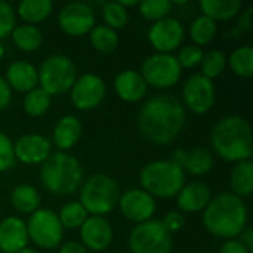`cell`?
<instances>
[{"label": "cell", "mask_w": 253, "mask_h": 253, "mask_svg": "<svg viewBox=\"0 0 253 253\" xmlns=\"http://www.w3.org/2000/svg\"><path fill=\"white\" fill-rule=\"evenodd\" d=\"M185 107L169 93L147 99L138 114L141 135L154 145H166L176 139L185 126Z\"/></svg>", "instance_id": "obj_1"}, {"label": "cell", "mask_w": 253, "mask_h": 253, "mask_svg": "<svg viewBox=\"0 0 253 253\" xmlns=\"http://www.w3.org/2000/svg\"><path fill=\"white\" fill-rule=\"evenodd\" d=\"M203 224L212 236L234 240L246 230L248 208L233 193H221L203 211Z\"/></svg>", "instance_id": "obj_2"}, {"label": "cell", "mask_w": 253, "mask_h": 253, "mask_svg": "<svg viewBox=\"0 0 253 253\" xmlns=\"http://www.w3.org/2000/svg\"><path fill=\"white\" fill-rule=\"evenodd\" d=\"M211 142L215 153L227 162L239 163L252 157V129L249 122L240 116L221 119L212 130Z\"/></svg>", "instance_id": "obj_3"}, {"label": "cell", "mask_w": 253, "mask_h": 253, "mask_svg": "<svg viewBox=\"0 0 253 253\" xmlns=\"http://www.w3.org/2000/svg\"><path fill=\"white\" fill-rule=\"evenodd\" d=\"M40 181L49 193L55 196H70L80 188L83 169L74 156L62 151L50 153L42 163Z\"/></svg>", "instance_id": "obj_4"}, {"label": "cell", "mask_w": 253, "mask_h": 253, "mask_svg": "<svg viewBox=\"0 0 253 253\" xmlns=\"http://www.w3.org/2000/svg\"><path fill=\"white\" fill-rule=\"evenodd\" d=\"M139 181L150 196L170 199L178 196L185 185V172L172 160H156L142 168Z\"/></svg>", "instance_id": "obj_5"}, {"label": "cell", "mask_w": 253, "mask_h": 253, "mask_svg": "<svg viewBox=\"0 0 253 253\" xmlns=\"http://www.w3.org/2000/svg\"><path fill=\"white\" fill-rule=\"evenodd\" d=\"M120 197L117 182L104 173H95L80 188V203L92 216H104L110 213Z\"/></svg>", "instance_id": "obj_6"}, {"label": "cell", "mask_w": 253, "mask_h": 253, "mask_svg": "<svg viewBox=\"0 0 253 253\" xmlns=\"http://www.w3.org/2000/svg\"><path fill=\"white\" fill-rule=\"evenodd\" d=\"M39 83L40 87L50 96L68 92L77 80V68L67 55H52L40 65Z\"/></svg>", "instance_id": "obj_7"}, {"label": "cell", "mask_w": 253, "mask_h": 253, "mask_svg": "<svg viewBox=\"0 0 253 253\" xmlns=\"http://www.w3.org/2000/svg\"><path fill=\"white\" fill-rule=\"evenodd\" d=\"M172 246V236L160 221L154 219L135 225L129 236L132 253H170Z\"/></svg>", "instance_id": "obj_8"}, {"label": "cell", "mask_w": 253, "mask_h": 253, "mask_svg": "<svg viewBox=\"0 0 253 253\" xmlns=\"http://www.w3.org/2000/svg\"><path fill=\"white\" fill-rule=\"evenodd\" d=\"M181 73L182 68L176 56L170 53H154L148 56L141 67V76L145 83L157 89L175 86L181 79Z\"/></svg>", "instance_id": "obj_9"}, {"label": "cell", "mask_w": 253, "mask_h": 253, "mask_svg": "<svg viewBox=\"0 0 253 253\" xmlns=\"http://www.w3.org/2000/svg\"><path fill=\"white\" fill-rule=\"evenodd\" d=\"M27 225L28 239L42 249H55L62 242V225L58 215L49 209H37L30 215Z\"/></svg>", "instance_id": "obj_10"}, {"label": "cell", "mask_w": 253, "mask_h": 253, "mask_svg": "<svg viewBox=\"0 0 253 253\" xmlns=\"http://www.w3.org/2000/svg\"><path fill=\"white\" fill-rule=\"evenodd\" d=\"M215 98H216L215 84L203 74H193L184 83L182 87L184 105L194 114L208 113L213 107Z\"/></svg>", "instance_id": "obj_11"}, {"label": "cell", "mask_w": 253, "mask_h": 253, "mask_svg": "<svg viewBox=\"0 0 253 253\" xmlns=\"http://www.w3.org/2000/svg\"><path fill=\"white\" fill-rule=\"evenodd\" d=\"M58 24L65 34L80 37L95 27V12L87 3H68L59 10Z\"/></svg>", "instance_id": "obj_12"}, {"label": "cell", "mask_w": 253, "mask_h": 253, "mask_svg": "<svg viewBox=\"0 0 253 253\" xmlns=\"http://www.w3.org/2000/svg\"><path fill=\"white\" fill-rule=\"evenodd\" d=\"M70 90H71V102L77 110L82 111L96 108L104 101L107 93L104 80L92 73L79 77Z\"/></svg>", "instance_id": "obj_13"}, {"label": "cell", "mask_w": 253, "mask_h": 253, "mask_svg": "<svg viewBox=\"0 0 253 253\" xmlns=\"http://www.w3.org/2000/svg\"><path fill=\"white\" fill-rule=\"evenodd\" d=\"M120 212L132 222L142 224L153 218L156 212V199L142 188H130L125 191L117 202Z\"/></svg>", "instance_id": "obj_14"}, {"label": "cell", "mask_w": 253, "mask_h": 253, "mask_svg": "<svg viewBox=\"0 0 253 253\" xmlns=\"http://www.w3.org/2000/svg\"><path fill=\"white\" fill-rule=\"evenodd\" d=\"M148 40L157 53H170L182 44L184 27L176 18L166 16L150 27Z\"/></svg>", "instance_id": "obj_15"}, {"label": "cell", "mask_w": 253, "mask_h": 253, "mask_svg": "<svg viewBox=\"0 0 253 253\" xmlns=\"http://www.w3.org/2000/svg\"><path fill=\"white\" fill-rule=\"evenodd\" d=\"M50 141L39 133H28L21 136L13 144L15 159L25 165H40L50 156Z\"/></svg>", "instance_id": "obj_16"}, {"label": "cell", "mask_w": 253, "mask_h": 253, "mask_svg": "<svg viewBox=\"0 0 253 253\" xmlns=\"http://www.w3.org/2000/svg\"><path fill=\"white\" fill-rule=\"evenodd\" d=\"M80 237L86 249L102 252L113 242V228L104 216H87L80 227Z\"/></svg>", "instance_id": "obj_17"}, {"label": "cell", "mask_w": 253, "mask_h": 253, "mask_svg": "<svg viewBox=\"0 0 253 253\" xmlns=\"http://www.w3.org/2000/svg\"><path fill=\"white\" fill-rule=\"evenodd\" d=\"M170 160L176 163L179 168H182V170H187L194 176H203L209 173L215 163L212 153L206 148H193V150L178 148L173 151Z\"/></svg>", "instance_id": "obj_18"}, {"label": "cell", "mask_w": 253, "mask_h": 253, "mask_svg": "<svg viewBox=\"0 0 253 253\" xmlns=\"http://www.w3.org/2000/svg\"><path fill=\"white\" fill-rule=\"evenodd\" d=\"M28 233L27 225L16 216H7L0 222V251L16 253L27 248Z\"/></svg>", "instance_id": "obj_19"}, {"label": "cell", "mask_w": 253, "mask_h": 253, "mask_svg": "<svg viewBox=\"0 0 253 253\" xmlns=\"http://www.w3.org/2000/svg\"><path fill=\"white\" fill-rule=\"evenodd\" d=\"M148 84L141 73L133 70L120 71L114 79V90L117 96L126 102H138L145 98Z\"/></svg>", "instance_id": "obj_20"}, {"label": "cell", "mask_w": 253, "mask_h": 253, "mask_svg": "<svg viewBox=\"0 0 253 253\" xmlns=\"http://www.w3.org/2000/svg\"><path fill=\"white\" fill-rule=\"evenodd\" d=\"M211 200H212V193L206 184L191 182L184 185L182 190L178 193L176 205L182 212L194 213V212L205 211Z\"/></svg>", "instance_id": "obj_21"}, {"label": "cell", "mask_w": 253, "mask_h": 253, "mask_svg": "<svg viewBox=\"0 0 253 253\" xmlns=\"http://www.w3.org/2000/svg\"><path fill=\"white\" fill-rule=\"evenodd\" d=\"M6 83L10 89L27 93L39 84L37 68L27 61H15L7 67Z\"/></svg>", "instance_id": "obj_22"}, {"label": "cell", "mask_w": 253, "mask_h": 253, "mask_svg": "<svg viewBox=\"0 0 253 253\" xmlns=\"http://www.w3.org/2000/svg\"><path fill=\"white\" fill-rule=\"evenodd\" d=\"M82 136V123L76 116H64L58 120L53 129V144L62 151L71 150L80 139Z\"/></svg>", "instance_id": "obj_23"}, {"label": "cell", "mask_w": 253, "mask_h": 253, "mask_svg": "<svg viewBox=\"0 0 253 253\" xmlns=\"http://www.w3.org/2000/svg\"><path fill=\"white\" fill-rule=\"evenodd\" d=\"M231 193L240 199L248 197L253 193V163L252 160H245L236 163L230 176Z\"/></svg>", "instance_id": "obj_24"}, {"label": "cell", "mask_w": 253, "mask_h": 253, "mask_svg": "<svg viewBox=\"0 0 253 253\" xmlns=\"http://www.w3.org/2000/svg\"><path fill=\"white\" fill-rule=\"evenodd\" d=\"M243 4L240 0H202L200 9L205 16L216 21H228L239 15Z\"/></svg>", "instance_id": "obj_25"}, {"label": "cell", "mask_w": 253, "mask_h": 253, "mask_svg": "<svg viewBox=\"0 0 253 253\" xmlns=\"http://www.w3.org/2000/svg\"><path fill=\"white\" fill-rule=\"evenodd\" d=\"M40 200L37 188L28 184H21L10 193V203L21 213H34L40 208Z\"/></svg>", "instance_id": "obj_26"}, {"label": "cell", "mask_w": 253, "mask_h": 253, "mask_svg": "<svg viewBox=\"0 0 253 253\" xmlns=\"http://www.w3.org/2000/svg\"><path fill=\"white\" fill-rule=\"evenodd\" d=\"M53 4L50 0H24L18 4V15L28 25L44 21L52 13Z\"/></svg>", "instance_id": "obj_27"}, {"label": "cell", "mask_w": 253, "mask_h": 253, "mask_svg": "<svg viewBox=\"0 0 253 253\" xmlns=\"http://www.w3.org/2000/svg\"><path fill=\"white\" fill-rule=\"evenodd\" d=\"M10 36L16 47L22 52H34L43 43L42 31L36 25L24 24V25L15 27Z\"/></svg>", "instance_id": "obj_28"}, {"label": "cell", "mask_w": 253, "mask_h": 253, "mask_svg": "<svg viewBox=\"0 0 253 253\" xmlns=\"http://www.w3.org/2000/svg\"><path fill=\"white\" fill-rule=\"evenodd\" d=\"M90 43L95 47V50L101 52V53H111L117 49L119 46V34L116 30L101 24V25H95L90 33Z\"/></svg>", "instance_id": "obj_29"}, {"label": "cell", "mask_w": 253, "mask_h": 253, "mask_svg": "<svg viewBox=\"0 0 253 253\" xmlns=\"http://www.w3.org/2000/svg\"><path fill=\"white\" fill-rule=\"evenodd\" d=\"M52 102V96L46 93L42 87H34L27 92L22 101V108L30 117H42L47 113Z\"/></svg>", "instance_id": "obj_30"}, {"label": "cell", "mask_w": 253, "mask_h": 253, "mask_svg": "<svg viewBox=\"0 0 253 253\" xmlns=\"http://www.w3.org/2000/svg\"><path fill=\"white\" fill-rule=\"evenodd\" d=\"M216 31H218V24L202 15L199 18H196L193 22H191V27H190V36H191V40L196 43V46H205V44H209L213 37L216 36Z\"/></svg>", "instance_id": "obj_31"}, {"label": "cell", "mask_w": 253, "mask_h": 253, "mask_svg": "<svg viewBox=\"0 0 253 253\" xmlns=\"http://www.w3.org/2000/svg\"><path fill=\"white\" fill-rule=\"evenodd\" d=\"M58 219L62 228L76 230V228H80L83 222L87 219V212L80 202H70L61 208Z\"/></svg>", "instance_id": "obj_32"}, {"label": "cell", "mask_w": 253, "mask_h": 253, "mask_svg": "<svg viewBox=\"0 0 253 253\" xmlns=\"http://www.w3.org/2000/svg\"><path fill=\"white\" fill-rule=\"evenodd\" d=\"M230 67L239 77L249 79L253 76V49L251 46L237 47L230 56Z\"/></svg>", "instance_id": "obj_33"}, {"label": "cell", "mask_w": 253, "mask_h": 253, "mask_svg": "<svg viewBox=\"0 0 253 253\" xmlns=\"http://www.w3.org/2000/svg\"><path fill=\"white\" fill-rule=\"evenodd\" d=\"M200 64H202V74L208 77L209 80H213L225 71L227 56L224 55V52L213 49L203 55V59Z\"/></svg>", "instance_id": "obj_34"}, {"label": "cell", "mask_w": 253, "mask_h": 253, "mask_svg": "<svg viewBox=\"0 0 253 253\" xmlns=\"http://www.w3.org/2000/svg\"><path fill=\"white\" fill-rule=\"evenodd\" d=\"M102 18L104 25L119 30L123 28L127 24V9H125L119 1H107L102 4Z\"/></svg>", "instance_id": "obj_35"}, {"label": "cell", "mask_w": 253, "mask_h": 253, "mask_svg": "<svg viewBox=\"0 0 253 253\" xmlns=\"http://www.w3.org/2000/svg\"><path fill=\"white\" fill-rule=\"evenodd\" d=\"M172 10V1L169 0H144L139 1V12L148 21H160Z\"/></svg>", "instance_id": "obj_36"}, {"label": "cell", "mask_w": 253, "mask_h": 253, "mask_svg": "<svg viewBox=\"0 0 253 253\" xmlns=\"http://www.w3.org/2000/svg\"><path fill=\"white\" fill-rule=\"evenodd\" d=\"M203 55H205V52L202 50V47H199L196 44H187L179 50L176 59H178L181 68H194V67L200 65Z\"/></svg>", "instance_id": "obj_37"}, {"label": "cell", "mask_w": 253, "mask_h": 253, "mask_svg": "<svg viewBox=\"0 0 253 253\" xmlns=\"http://www.w3.org/2000/svg\"><path fill=\"white\" fill-rule=\"evenodd\" d=\"M15 151L13 142L7 135L0 132V172H6L15 166Z\"/></svg>", "instance_id": "obj_38"}, {"label": "cell", "mask_w": 253, "mask_h": 253, "mask_svg": "<svg viewBox=\"0 0 253 253\" xmlns=\"http://www.w3.org/2000/svg\"><path fill=\"white\" fill-rule=\"evenodd\" d=\"M15 28V10L7 1L0 0V39L12 34Z\"/></svg>", "instance_id": "obj_39"}, {"label": "cell", "mask_w": 253, "mask_h": 253, "mask_svg": "<svg viewBox=\"0 0 253 253\" xmlns=\"http://www.w3.org/2000/svg\"><path fill=\"white\" fill-rule=\"evenodd\" d=\"M160 222H162V225L168 230V233L172 234V233L179 231V230L184 227L185 218H184V215H182L181 212L172 211V212H168V213L165 215V218H163Z\"/></svg>", "instance_id": "obj_40"}, {"label": "cell", "mask_w": 253, "mask_h": 253, "mask_svg": "<svg viewBox=\"0 0 253 253\" xmlns=\"http://www.w3.org/2000/svg\"><path fill=\"white\" fill-rule=\"evenodd\" d=\"M12 101V89L3 77H0V111L6 110Z\"/></svg>", "instance_id": "obj_41"}, {"label": "cell", "mask_w": 253, "mask_h": 253, "mask_svg": "<svg viewBox=\"0 0 253 253\" xmlns=\"http://www.w3.org/2000/svg\"><path fill=\"white\" fill-rule=\"evenodd\" d=\"M252 13L253 9L252 7H248L246 12L242 15V18L239 19L237 22V27L234 30V34L236 33H243V31H249L252 28Z\"/></svg>", "instance_id": "obj_42"}, {"label": "cell", "mask_w": 253, "mask_h": 253, "mask_svg": "<svg viewBox=\"0 0 253 253\" xmlns=\"http://www.w3.org/2000/svg\"><path fill=\"white\" fill-rule=\"evenodd\" d=\"M219 253H251L242 243H240V240H227L224 245H222V248H221V251Z\"/></svg>", "instance_id": "obj_43"}, {"label": "cell", "mask_w": 253, "mask_h": 253, "mask_svg": "<svg viewBox=\"0 0 253 253\" xmlns=\"http://www.w3.org/2000/svg\"><path fill=\"white\" fill-rule=\"evenodd\" d=\"M59 253H89L87 249L82 245V243H77V242H67L61 246Z\"/></svg>", "instance_id": "obj_44"}, {"label": "cell", "mask_w": 253, "mask_h": 253, "mask_svg": "<svg viewBox=\"0 0 253 253\" xmlns=\"http://www.w3.org/2000/svg\"><path fill=\"white\" fill-rule=\"evenodd\" d=\"M242 240H240V243L249 251V252H252L253 251V231L251 228H248V230H245L242 234Z\"/></svg>", "instance_id": "obj_45"}, {"label": "cell", "mask_w": 253, "mask_h": 253, "mask_svg": "<svg viewBox=\"0 0 253 253\" xmlns=\"http://www.w3.org/2000/svg\"><path fill=\"white\" fill-rule=\"evenodd\" d=\"M119 3H120V4H122V6H123L125 9H126V7H130V6H136V4H139V1H136V0H130V1H126V0H120Z\"/></svg>", "instance_id": "obj_46"}, {"label": "cell", "mask_w": 253, "mask_h": 253, "mask_svg": "<svg viewBox=\"0 0 253 253\" xmlns=\"http://www.w3.org/2000/svg\"><path fill=\"white\" fill-rule=\"evenodd\" d=\"M16 253H39L37 251H34V249H30V248H24V249H21L19 252Z\"/></svg>", "instance_id": "obj_47"}, {"label": "cell", "mask_w": 253, "mask_h": 253, "mask_svg": "<svg viewBox=\"0 0 253 253\" xmlns=\"http://www.w3.org/2000/svg\"><path fill=\"white\" fill-rule=\"evenodd\" d=\"M3 56H4V47H3V44L0 43V62H1Z\"/></svg>", "instance_id": "obj_48"}]
</instances>
